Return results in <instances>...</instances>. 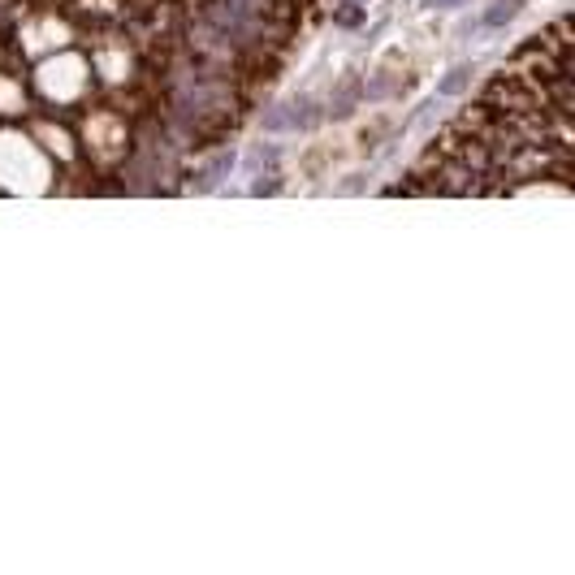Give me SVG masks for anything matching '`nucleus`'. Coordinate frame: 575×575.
<instances>
[{"instance_id": "nucleus-6", "label": "nucleus", "mask_w": 575, "mask_h": 575, "mask_svg": "<svg viewBox=\"0 0 575 575\" xmlns=\"http://www.w3.org/2000/svg\"><path fill=\"white\" fill-rule=\"evenodd\" d=\"M454 5H463V0H424V9H454Z\"/></svg>"}, {"instance_id": "nucleus-2", "label": "nucleus", "mask_w": 575, "mask_h": 575, "mask_svg": "<svg viewBox=\"0 0 575 575\" xmlns=\"http://www.w3.org/2000/svg\"><path fill=\"white\" fill-rule=\"evenodd\" d=\"M519 9H523V0H493V5L485 9L480 26H485V30H493V26H506V22H511Z\"/></svg>"}, {"instance_id": "nucleus-3", "label": "nucleus", "mask_w": 575, "mask_h": 575, "mask_svg": "<svg viewBox=\"0 0 575 575\" xmlns=\"http://www.w3.org/2000/svg\"><path fill=\"white\" fill-rule=\"evenodd\" d=\"M463 87H471V65H458V70H450L446 78L437 82V91H441V95H458Z\"/></svg>"}, {"instance_id": "nucleus-4", "label": "nucleus", "mask_w": 575, "mask_h": 575, "mask_svg": "<svg viewBox=\"0 0 575 575\" xmlns=\"http://www.w3.org/2000/svg\"><path fill=\"white\" fill-rule=\"evenodd\" d=\"M355 100H359V82L351 78V82H347V87H342V95H338V104H333V108H329V113H333V117H351V108H355Z\"/></svg>"}, {"instance_id": "nucleus-5", "label": "nucleus", "mask_w": 575, "mask_h": 575, "mask_svg": "<svg viewBox=\"0 0 575 575\" xmlns=\"http://www.w3.org/2000/svg\"><path fill=\"white\" fill-rule=\"evenodd\" d=\"M359 18H364V9H355V5H342L338 9V26H347V30H355Z\"/></svg>"}, {"instance_id": "nucleus-1", "label": "nucleus", "mask_w": 575, "mask_h": 575, "mask_svg": "<svg viewBox=\"0 0 575 575\" xmlns=\"http://www.w3.org/2000/svg\"><path fill=\"white\" fill-rule=\"evenodd\" d=\"M571 186V18L515 52L389 195H506Z\"/></svg>"}]
</instances>
